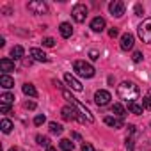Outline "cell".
<instances>
[{
	"mask_svg": "<svg viewBox=\"0 0 151 151\" xmlns=\"http://www.w3.org/2000/svg\"><path fill=\"white\" fill-rule=\"evenodd\" d=\"M112 114L117 116V117H123V116H124V107H123L121 103H114V105H112Z\"/></svg>",
	"mask_w": 151,
	"mask_h": 151,
	"instance_id": "obj_21",
	"label": "cell"
},
{
	"mask_svg": "<svg viewBox=\"0 0 151 151\" xmlns=\"http://www.w3.org/2000/svg\"><path fill=\"white\" fill-rule=\"evenodd\" d=\"M53 45H55V39H53V37H45V39H43V46L52 48Z\"/></svg>",
	"mask_w": 151,
	"mask_h": 151,
	"instance_id": "obj_28",
	"label": "cell"
},
{
	"mask_svg": "<svg viewBox=\"0 0 151 151\" xmlns=\"http://www.w3.org/2000/svg\"><path fill=\"white\" fill-rule=\"evenodd\" d=\"M46 151H57V149H55V147H48Z\"/></svg>",
	"mask_w": 151,
	"mask_h": 151,
	"instance_id": "obj_37",
	"label": "cell"
},
{
	"mask_svg": "<svg viewBox=\"0 0 151 151\" xmlns=\"http://www.w3.org/2000/svg\"><path fill=\"white\" fill-rule=\"evenodd\" d=\"M82 151H94V147H93L89 142H84V144H82Z\"/></svg>",
	"mask_w": 151,
	"mask_h": 151,
	"instance_id": "obj_34",
	"label": "cell"
},
{
	"mask_svg": "<svg viewBox=\"0 0 151 151\" xmlns=\"http://www.w3.org/2000/svg\"><path fill=\"white\" fill-rule=\"evenodd\" d=\"M29 11L32 14H46L48 13V6L43 2V0H32V2H29Z\"/></svg>",
	"mask_w": 151,
	"mask_h": 151,
	"instance_id": "obj_6",
	"label": "cell"
},
{
	"mask_svg": "<svg viewBox=\"0 0 151 151\" xmlns=\"http://www.w3.org/2000/svg\"><path fill=\"white\" fill-rule=\"evenodd\" d=\"M73 68H75V71H77V75H80V77H84V78H93L94 77V68L89 62H86V60H77L73 64Z\"/></svg>",
	"mask_w": 151,
	"mask_h": 151,
	"instance_id": "obj_3",
	"label": "cell"
},
{
	"mask_svg": "<svg viewBox=\"0 0 151 151\" xmlns=\"http://www.w3.org/2000/svg\"><path fill=\"white\" fill-rule=\"evenodd\" d=\"M22 91H23V94H27V96H30V98H36V96H37V91H36V87H34L32 84H23Z\"/></svg>",
	"mask_w": 151,
	"mask_h": 151,
	"instance_id": "obj_18",
	"label": "cell"
},
{
	"mask_svg": "<svg viewBox=\"0 0 151 151\" xmlns=\"http://www.w3.org/2000/svg\"><path fill=\"white\" fill-rule=\"evenodd\" d=\"M128 110H130L132 114H135V116H140V114H142V110H144V107H142V105H139L137 101H132V103H128Z\"/></svg>",
	"mask_w": 151,
	"mask_h": 151,
	"instance_id": "obj_19",
	"label": "cell"
},
{
	"mask_svg": "<svg viewBox=\"0 0 151 151\" xmlns=\"http://www.w3.org/2000/svg\"><path fill=\"white\" fill-rule=\"evenodd\" d=\"M71 14H73V20L77 22V23H84L86 18H87V14H89V9H87L84 4H77V6L73 7Z\"/></svg>",
	"mask_w": 151,
	"mask_h": 151,
	"instance_id": "obj_5",
	"label": "cell"
},
{
	"mask_svg": "<svg viewBox=\"0 0 151 151\" xmlns=\"http://www.w3.org/2000/svg\"><path fill=\"white\" fill-rule=\"evenodd\" d=\"M23 107H25V109H29V110H34V109H36V103H34V101H25V103H23Z\"/></svg>",
	"mask_w": 151,
	"mask_h": 151,
	"instance_id": "obj_33",
	"label": "cell"
},
{
	"mask_svg": "<svg viewBox=\"0 0 151 151\" xmlns=\"http://www.w3.org/2000/svg\"><path fill=\"white\" fill-rule=\"evenodd\" d=\"M9 151H18V147H11V149H9Z\"/></svg>",
	"mask_w": 151,
	"mask_h": 151,
	"instance_id": "obj_38",
	"label": "cell"
},
{
	"mask_svg": "<svg viewBox=\"0 0 151 151\" xmlns=\"http://www.w3.org/2000/svg\"><path fill=\"white\" fill-rule=\"evenodd\" d=\"M149 96H151V91H149Z\"/></svg>",
	"mask_w": 151,
	"mask_h": 151,
	"instance_id": "obj_39",
	"label": "cell"
},
{
	"mask_svg": "<svg viewBox=\"0 0 151 151\" xmlns=\"http://www.w3.org/2000/svg\"><path fill=\"white\" fill-rule=\"evenodd\" d=\"M109 11H110L112 16L121 18L124 14V4L121 2V0H114V2H110V6H109Z\"/></svg>",
	"mask_w": 151,
	"mask_h": 151,
	"instance_id": "obj_8",
	"label": "cell"
},
{
	"mask_svg": "<svg viewBox=\"0 0 151 151\" xmlns=\"http://www.w3.org/2000/svg\"><path fill=\"white\" fill-rule=\"evenodd\" d=\"M14 101V96L11 93H4L2 96H0V103H4V105H11Z\"/></svg>",
	"mask_w": 151,
	"mask_h": 151,
	"instance_id": "obj_24",
	"label": "cell"
},
{
	"mask_svg": "<svg viewBox=\"0 0 151 151\" xmlns=\"http://www.w3.org/2000/svg\"><path fill=\"white\" fill-rule=\"evenodd\" d=\"M103 121H105V124H107V126H110V128H116V130L124 126V121H123V117H117V116H107Z\"/></svg>",
	"mask_w": 151,
	"mask_h": 151,
	"instance_id": "obj_10",
	"label": "cell"
},
{
	"mask_svg": "<svg viewBox=\"0 0 151 151\" xmlns=\"http://www.w3.org/2000/svg\"><path fill=\"white\" fill-rule=\"evenodd\" d=\"M139 94H140V91H139V87H137L133 82H123V84L117 86V96H119L121 100L128 101V103L135 101V100L139 98Z\"/></svg>",
	"mask_w": 151,
	"mask_h": 151,
	"instance_id": "obj_1",
	"label": "cell"
},
{
	"mask_svg": "<svg viewBox=\"0 0 151 151\" xmlns=\"http://www.w3.org/2000/svg\"><path fill=\"white\" fill-rule=\"evenodd\" d=\"M48 126H50V132H52L53 135H60V133H62V126H60L59 123H50Z\"/></svg>",
	"mask_w": 151,
	"mask_h": 151,
	"instance_id": "obj_26",
	"label": "cell"
},
{
	"mask_svg": "<svg viewBox=\"0 0 151 151\" xmlns=\"http://www.w3.org/2000/svg\"><path fill=\"white\" fill-rule=\"evenodd\" d=\"M0 86L4 89H11V87H14V80L9 77V75H2V77H0Z\"/></svg>",
	"mask_w": 151,
	"mask_h": 151,
	"instance_id": "obj_16",
	"label": "cell"
},
{
	"mask_svg": "<svg viewBox=\"0 0 151 151\" xmlns=\"http://www.w3.org/2000/svg\"><path fill=\"white\" fill-rule=\"evenodd\" d=\"M94 103H96L98 107L109 105V103H110V93H109V91H96V94H94Z\"/></svg>",
	"mask_w": 151,
	"mask_h": 151,
	"instance_id": "obj_9",
	"label": "cell"
},
{
	"mask_svg": "<svg viewBox=\"0 0 151 151\" xmlns=\"http://www.w3.org/2000/svg\"><path fill=\"white\" fill-rule=\"evenodd\" d=\"M0 69L4 71V75H7L9 71H14V60H11V59H2V60H0Z\"/></svg>",
	"mask_w": 151,
	"mask_h": 151,
	"instance_id": "obj_15",
	"label": "cell"
},
{
	"mask_svg": "<svg viewBox=\"0 0 151 151\" xmlns=\"http://www.w3.org/2000/svg\"><path fill=\"white\" fill-rule=\"evenodd\" d=\"M133 36L130 34V32H126V34H123L121 36V50H124V52H128V50H132L133 48Z\"/></svg>",
	"mask_w": 151,
	"mask_h": 151,
	"instance_id": "obj_12",
	"label": "cell"
},
{
	"mask_svg": "<svg viewBox=\"0 0 151 151\" xmlns=\"http://www.w3.org/2000/svg\"><path fill=\"white\" fill-rule=\"evenodd\" d=\"M45 121H46V117H45V116H41V114L34 117V124H36V126H41V124H43Z\"/></svg>",
	"mask_w": 151,
	"mask_h": 151,
	"instance_id": "obj_29",
	"label": "cell"
},
{
	"mask_svg": "<svg viewBox=\"0 0 151 151\" xmlns=\"http://www.w3.org/2000/svg\"><path fill=\"white\" fill-rule=\"evenodd\" d=\"M59 30H60V36L62 37H71V34H73V27L69 25V23H60V27H59Z\"/></svg>",
	"mask_w": 151,
	"mask_h": 151,
	"instance_id": "obj_17",
	"label": "cell"
},
{
	"mask_svg": "<svg viewBox=\"0 0 151 151\" xmlns=\"http://www.w3.org/2000/svg\"><path fill=\"white\" fill-rule=\"evenodd\" d=\"M73 147H75V144L71 142V139H62L60 140V149L62 151H73Z\"/></svg>",
	"mask_w": 151,
	"mask_h": 151,
	"instance_id": "obj_22",
	"label": "cell"
},
{
	"mask_svg": "<svg viewBox=\"0 0 151 151\" xmlns=\"http://www.w3.org/2000/svg\"><path fill=\"white\" fill-rule=\"evenodd\" d=\"M60 114H62V117L66 119V121H73V119H78V121H82V123H86V119L82 117V116H78L80 112L75 109V107H64L62 110H60Z\"/></svg>",
	"mask_w": 151,
	"mask_h": 151,
	"instance_id": "obj_7",
	"label": "cell"
},
{
	"mask_svg": "<svg viewBox=\"0 0 151 151\" xmlns=\"http://www.w3.org/2000/svg\"><path fill=\"white\" fill-rule=\"evenodd\" d=\"M132 59H133V62H140V60L144 59V55H142V52H135Z\"/></svg>",
	"mask_w": 151,
	"mask_h": 151,
	"instance_id": "obj_30",
	"label": "cell"
},
{
	"mask_svg": "<svg viewBox=\"0 0 151 151\" xmlns=\"http://www.w3.org/2000/svg\"><path fill=\"white\" fill-rule=\"evenodd\" d=\"M117 34H119V30H117V29H110V30H109V36H110V37H116Z\"/></svg>",
	"mask_w": 151,
	"mask_h": 151,
	"instance_id": "obj_36",
	"label": "cell"
},
{
	"mask_svg": "<svg viewBox=\"0 0 151 151\" xmlns=\"http://www.w3.org/2000/svg\"><path fill=\"white\" fill-rule=\"evenodd\" d=\"M91 29H93L94 32H101V30L105 29V20H103L101 16L93 18V22H91Z\"/></svg>",
	"mask_w": 151,
	"mask_h": 151,
	"instance_id": "obj_14",
	"label": "cell"
},
{
	"mask_svg": "<svg viewBox=\"0 0 151 151\" xmlns=\"http://www.w3.org/2000/svg\"><path fill=\"white\" fill-rule=\"evenodd\" d=\"M62 96H64V100H68V101L71 103V107H75V109H77V110L82 114V117H84L87 123H93V121H94V116L91 114V110H89L86 105H82V103H80L77 98H75V96H71V94H69V91L62 89Z\"/></svg>",
	"mask_w": 151,
	"mask_h": 151,
	"instance_id": "obj_2",
	"label": "cell"
},
{
	"mask_svg": "<svg viewBox=\"0 0 151 151\" xmlns=\"http://www.w3.org/2000/svg\"><path fill=\"white\" fill-rule=\"evenodd\" d=\"M23 53H25V50H23V46H20V45L13 46V50H11L13 59H22V57H23Z\"/></svg>",
	"mask_w": 151,
	"mask_h": 151,
	"instance_id": "obj_20",
	"label": "cell"
},
{
	"mask_svg": "<svg viewBox=\"0 0 151 151\" xmlns=\"http://www.w3.org/2000/svg\"><path fill=\"white\" fill-rule=\"evenodd\" d=\"M0 110H2V114H7L11 110V105H4V103H0Z\"/></svg>",
	"mask_w": 151,
	"mask_h": 151,
	"instance_id": "obj_35",
	"label": "cell"
},
{
	"mask_svg": "<svg viewBox=\"0 0 151 151\" xmlns=\"http://www.w3.org/2000/svg\"><path fill=\"white\" fill-rule=\"evenodd\" d=\"M36 140H37V144H39V146H45L46 149H48V147H52V146H50V139H48V137H45V135H37V137H36Z\"/></svg>",
	"mask_w": 151,
	"mask_h": 151,
	"instance_id": "obj_25",
	"label": "cell"
},
{
	"mask_svg": "<svg viewBox=\"0 0 151 151\" xmlns=\"http://www.w3.org/2000/svg\"><path fill=\"white\" fill-rule=\"evenodd\" d=\"M135 14H137V16H142V14H144V7H142L140 4H135Z\"/></svg>",
	"mask_w": 151,
	"mask_h": 151,
	"instance_id": "obj_31",
	"label": "cell"
},
{
	"mask_svg": "<svg viewBox=\"0 0 151 151\" xmlns=\"http://www.w3.org/2000/svg\"><path fill=\"white\" fill-rule=\"evenodd\" d=\"M0 128H2L4 133H11V130H13V123H11L9 119H2V121H0Z\"/></svg>",
	"mask_w": 151,
	"mask_h": 151,
	"instance_id": "obj_23",
	"label": "cell"
},
{
	"mask_svg": "<svg viewBox=\"0 0 151 151\" xmlns=\"http://www.w3.org/2000/svg\"><path fill=\"white\" fill-rule=\"evenodd\" d=\"M89 57H91V60H98V59H100V53H98L96 50H91V52H89Z\"/></svg>",
	"mask_w": 151,
	"mask_h": 151,
	"instance_id": "obj_32",
	"label": "cell"
},
{
	"mask_svg": "<svg viewBox=\"0 0 151 151\" xmlns=\"http://www.w3.org/2000/svg\"><path fill=\"white\" fill-rule=\"evenodd\" d=\"M30 57H32L34 60H37V62H48V60H50L48 55H46L45 52H41L39 48H32V50H30Z\"/></svg>",
	"mask_w": 151,
	"mask_h": 151,
	"instance_id": "obj_13",
	"label": "cell"
},
{
	"mask_svg": "<svg viewBox=\"0 0 151 151\" xmlns=\"http://www.w3.org/2000/svg\"><path fill=\"white\" fill-rule=\"evenodd\" d=\"M64 80H66V84H68L73 91H82V89H84L82 84H80V80H77L71 73H66V75H64Z\"/></svg>",
	"mask_w": 151,
	"mask_h": 151,
	"instance_id": "obj_11",
	"label": "cell"
},
{
	"mask_svg": "<svg viewBox=\"0 0 151 151\" xmlns=\"http://www.w3.org/2000/svg\"><path fill=\"white\" fill-rule=\"evenodd\" d=\"M137 32H139V37H140L144 43H151V18H146V20L139 25Z\"/></svg>",
	"mask_w": 151,
	"mask_h": 151,
	"instance_id": "obj_4",
	"label": "cell"
},
{
	"mask_svg": "<svg viewBox=\"0 0 151 151\" xmlns=\"http://www.w3.org/2000/svg\"><path fill=\"white\" fill-rule=\"evenodd\" d=\"M142 107L147 109V110H151V96H149V94L142 98Z\"/></svg>",
	"mask_w": 151,
	"mask_h": 151,
	"instance_id": "obj_27",
	"label": "cell"
}]
</instances>
